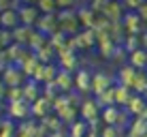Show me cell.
<instances>
[{
    "instance_id": "cell-1",
    "label": "cell",
    "mask_w": 147,
    "mask_h": 137,
    "mask_svg": "<svg viewBox=\"0 0 147 137\" xmlns=\"http://www.w3.org/2000/svg\"><path fill=\"white\" fill-rule=\"evenodd\" d=\"M13 7L17 9L19 13V24L26 28H34L36 26V22L40 19V11L36 9V4H19V2H13Z\"/></svg>"
},
{
    "instance_id": "cell-2",
    "label": "cell",
    "mask_w": 147,
    "mask_h": 137,
    "mask_svg": "<svg viewBox=\"0 0 147 137\" xmlns=\"http://www.w3.org/2000/svg\"><path fill=\"white\" fill-rule=\"evenodd\" d=\"M34 30H36L38 34H43V37H53V34L60 30L58 13H51V15H40V19L36 22Z\"/></svg>"
},
{
    "instance_id": "cell-3",
    "label": "cell",
    "mask_w": 147,
    "mask_h": 137,
    "mask_svg": "<svg viewBox=\"0 0 147 137\" xmlns=\"http://www.w3.org/2000/svg\"><path fill=\"white\" fill-rule=\"evenodd\" d=\"M0 26H2V28H7V32H13L15 28H19V26H22V24H19V13H17V9L11 7L9 11L0 13Z\"/></svg>"
},
{
    "instance_id": "cell-4",
    "label": "cell",
    "mask_w": 147,
    "mask_h": 137,
    "mask_svg": "<svg viewBox=\"0 0 147 137\" xmlns=\"http://www.w3.org/2000/svg\"><path fill=\"white\" fill-rule=\"evenodd\" d=\"M75 15H77V22H81L85 26V30H92V26H94V19H96V13L92 11V7H79L77 11H75Z\"/></svg>"
},
{
    "instance_id": "cell-5",
    "label": "cell",
    "mask_w": 147,
    "mask_h": 137,
    "mask_svg": "<svg viewBox=\"0 0 147 137\" xmlns=\"http://www.w3.org/2000/svg\"><path fill=\"white\" fill-rule=\"evenodd\" d=\"M121 11H124V7H121V2H109L107 7H105V19H107L109 24H119V17H121Z\"/></svg>"
},
{
    "instance_id": "cell-6",
    "label": "cell",
    "mask_w": 147,
    "mask_h": 137,
    "mask_svg": "<svg viewBox=\"0 0 147 137\" xmlns=\"http://www.w3.org/2000/svg\"><path fill=\"white\" fill-rule=\"evenodd\" d=\"M96 43V34L94 30H83V32H79L77 37H75V41H70L73 47H90V45Z\"/></svg>"
},
{
    "instance_id": "cell-7",
    "label": "cell",
    "mask_w": 147,
    "mask_h": 137,
    "mask_svg": "<svg viewBox=\"0 0 147 137\" xmlns=\"http://www.w3.org/2000/svg\"><path fill=\"white\" fill-rule=\"evenodd\" d=\"M124 28L128 30V32L136 34L141 28H143V22H141V17H139L136 13H126V17H124Z\"/></svg>"
},
{
    "instance_id": "cell-8",
    "label": "cell",
    "mask_w": 147,
    "mask_h": 137,
    "mask_svg": "<svg viewBox=\"0 0 147 137\" xmlns=\"http://www.w3.org/2000/svg\"><path fill=\"white\" fill-rule=\"evenodd\" d=\"M36 9L40 11V15H51V13H58V2L55 0H38Z\"/></svg>"
},
{
    "instance_id": "cell-9",
    "label": "cell",
    "mask_w": 147,
    "mask_h": 137,
    "mask_svg": "<svg viewBox=\"0 0 147 137\" xmlns=\"http://www.w3.org/2000/svg\"><path fill=\"white\" fill-rule=\"evenodd\" d=\"M130 62H132L134 67L147 64V52H145V49H134V52H132V60H130Z\"/></svg>"
},
{
    "instance_id": "cell-10",
    "label": "cell",
    "mask_w": 147,
    "mask_h": 137,
    "mask_svg": "<svg viewBox=\"0 0 147 137\" xmlns=\"http://www.w3.org/2000/svg\"><path fill=\"white\" fill-rule=\"evenodd\" d=\"M136 15L141 17V22H147V2H143V4H141V9L136 11Z\"/></svg>"
},
{
    "instance_id": "cell-11",
    "label": "cell",
    "mask_w": 147,
    "mask_h": 137,
    "mask_svg": "<svg viewBox=\"0 0 147 137\" xmlns=\"http://www.w3.org/2000/svg\"><path fill=\"white\" fill-rule=\"evenodd\" d=\"M11 7H13V2H11V0H0V13L9 11Z\"/></svg>"
}]
</instances>
